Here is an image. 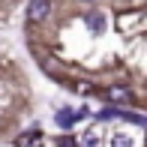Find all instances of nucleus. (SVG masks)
<instances>
[{"label": "nucleus", "instance_id": "obj_6", "mask_svg": "<svg viewBox=\"0 0 147 147\" xmlns=\"http://www.w3.org/2000/svg\"><path fill=\"white\" fill-rule=\"evenodd\" d=\"M120 117H126L129 123H138V126H147V117H141V114H129V111H120Z\"/></svg>", "mask_w": 147, "mask_h": 147}, {"label": "nucleus", "instance_id": "obj_1", "mask_svg": "<svg viewBox=\"0 0 147 147\" xmlns=\"http://www.w3.org/2000/svg\"><path fill=\"white\" fill-rule=\"evenodd\" d=\"M48 12H51V0H30V6H27V18L30 21H45Z\"/></svg>", "mask_w": 147, "mask_h": 147}, {"label": "nucleus", "instance_id": "obj_8", "mask_svg": "<svg viewBox=\"0 0 147 147\" xmlns=\"http://www.w3.org/2000/svg\"><path fill=\"white\" fill-rule=\"evenodd\" d=\"M60 147H75V141H72V138H63V141H60Z\"/></svg>", "mask_w": 147, "mask_h": 147}, {"label": "nucleus", "instance_id": "obj_2", "mask_svg": "<svg viewBox=\"0 0 147 147\" xmlns=\"http://www.w3.org/2000/svg\"><path fill=\"white\" fill-rule=\"evenodd\" d=\"M108 99L111 102H132V90H126V87H108Z\"/></svg>", "mask_w": 147, "mask_h": 147}, {"label": "nucleus", "instance_id": "obj_5", "mask_svg": "<svg viewBox=\"0 0 147 147\" xmlns=\"http://www.w3.org/2000/svg\"><path fill=\"white\" fill-rule=\"evenodd\" d=\"M36 144H39V135H36V132H27V135H21L15 141V147H36Z\"/></svg>", "mask_w": 147, "mask_h": 147}, {"label": "nucleus", "instance_id": "obj_7", "mask_svg": "<svg viewBox=\"0 0 147 147\" xmlns=\"http://www.w3.org/2000/svg\"><path fill=\"white\" fill-rule=\"evenodd\" d=\"M111 144H114V147H132L129 141H126V138H114V141H111Z\"/></svg>", "mask_w": 147, "mask_h": 147}, {"label": "nucleus", "instance_id": "obj_4", "mask_svg": "<svg viewBox=\"0 0 147 147\" xmlns=\"http://www.w3.org/2000/svg\"><path fill=\"white\" fill-rule=\"evenodd\" d=\"M87 27L93 33H102L105 30V15H102V12H90V15H87Z\"/></svg>", "mask_w": 147, "mask_h": 147}, {"label": "nucleus", "instance_id": "obj_3", "mask_svg": "<svg viewBox=\"0 0 147 147\" xmlns=\"http://www.w3.org/2000/svg\"><path fill=\"white\" fill-rule=\"evenodd\" d=\"M78 117H81V111H57V117H54V120H57V126H63V129H69V126L75 123Z\"/></svg>", "mask_w": 147, "mask_h": 147}]
</instances>
